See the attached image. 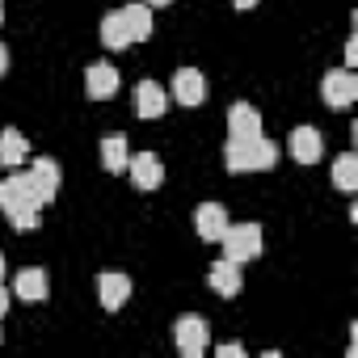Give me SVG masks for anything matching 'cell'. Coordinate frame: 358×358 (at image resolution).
Returning a JSON list of instances; mask_svg holds the SVG:
<instances>
[{
	"label": "cell",
	"instance_id": "1",
	"mask_svg": "<svg viewBox=\"0 0 358 358\" xmlns=\"http://www.w3.org/2000/svg\"><path fill=\"white\" fill-rule=\"evenodd\" d=\"M43 207H47V203L38 199V190H34V182H30L26 173L9 177V182H0V211L9 215V224H13L17 232H34Z\"/></svg>",
	"mask_w": 358,
	"mask_h": 358
},
{
	"label": "cell",
	"instance_id": "2",
	"mask_svg": "<svg viewBox=\"0 0 358 358\" xmlns=\"http://www.w3.org/2000/svg\"><path fill=\"white\" fill-rule=\"evenodd\" d=\"M224 164L228 173H257V169H274L278 164V143L257 135V139H228L224 148Z\"/></svg>",
	"mask_w": 358,
	"mask_h": 358
},
{
	"label": "cell",
	"instance_id": "3",
	"mask_svg": "<svg viewBox=\"0 0 358 358\" xmlns=\"http://www.w3.org/2000/svg\"><path fill=\"white\" fill-rule=\"evenodd\" d=\"M224 241V253L232 262H253L262 257V228L257 224H228V232L220 236Z\"/></svg>",
	"mask_w": 358,
	"mask_h": 358
},
{
	"label": "cell",
	"instance_id": "4",
	"mask_svg": "<svg viewBox=\"0 0 358 358\" xmlns=\"http://www.w3.org/2000/svg\"><path fill=\"white\" fill-rule=\"evenodd\" d=\"M320 97H324V106H333V110L354 106V101H358V76H354V68L324 72V80H320Z\"/></svg>",
	"mask_w": 358,
	"mask_h": 358
},
{
	"label": "cell",
	"instance_id": "5",
	"mask_svg": "<svg viewBox=\"0 0 358 358\" xmlns=\"http://www.w3.org/2000/svg\"><path fill=\"white\" fill-rule=\"evenodd\" d=\"M173 341H177V350H182L186 358H199V354H207V320L203 316H182L173 324Z\"/></svg>",
	"mask_w": 358,
	"mask_h": 358
},
{
	"label": "cell",
	"instance_id": "6",
	"mask_svg": "<svg viewBox=\"0 0 358 358\" xmlns=\"http://www.w3.org/2000/svg\"><path fill=\"white\" fill-rule=\"evenodd\" d=\"M127 173H131L135 190H143V194L160 190V182H164V164H160V156H152V152L131 156V160H127Z\"/></svg>",
	"mask_w": 358,
	"mask_h": 358
},
{
	"label": "cell",
	"instance_id": "7",
	"mask_svg": "<svg viewBox=\"0 0 358 358\" xmlns=\"http://www.w3.org/2000/svg\"><path fill=\"white\" fill-rule=\"evenodd\" d=\"M169 89H173V101H182V106H203L207 101V80H203L199 68H177Z\"/></svg>",
	"mask_w": 358,
	"mask_h": 358
},
{
	"label": "cell",
	"instance_id": "8",
	"mask_svg": "<svg viewBox=\"0 0 358 358\" xmlns=\"http://www.w3.org/2000/svg\"><path fill=\"white\" fill-rule=\"evenodd\" d=\"M207 282H211V291H215V295H224V299L241 295V287H245V278H241V262L220 257V262L207 270Z\"/></svg>",
	"mask_w": 358,
	"mask_h": 358
},
{
	"label": "cell",
	"instance_id": "9",
	"mask_svg": "<svg viewBox=\"0 0 358 358\" xmlns=\"http://www.w3.org/2000/svg\"><path fill=\"white\" fill-rule=\"evenodd\" d=\"M30 182H34V190H38V199L43 203H51L55 194H59V186H64V173H59V164L55 160H47V156H38L34 164H30Z\"/></svg>",
	"mask_w": 358,
	"mask_h": 358
},
{
	"label": "cell",
	"instance_id": "10",
	"mask_svg": "<svg viewBox=\"0 0 358 358\" xmlns=\"http://www.w3.org/2000/svg\"><path fill=\"white\" fill-rule=\"evenodd\" d=\"M262 135V114L249 101H236L228 110V139H257Z\"/></svg>",
	"mask_w": 358,
	"mask_h": 358
},
{
	"label": "cell",
	"instance_id": "11",
	"mask_svg": "<svg viewBox=\"0 0 358 358\" xmlns=\"http://www.w3.org/2000/svg\"><path fill=\"white\" fill-rule=\"evenodd\" d=\"M85 93H89L93 101H110V97L118 93V72H114L110 64H89V72H85Z\"/></svg>",
	"mask_w": 358,
	"mask_h": 358
},
{
	"label": "cell",
	"instance_id": "12",
	"mask_svg": "<svg viewBox=\"0 0 358 358\" xmlns=\"http://www.w3.org/2000/svg\"><path fill=\"white\" fill-rule=\"evenodd\" d=\"M164 110H169V93L156 80H139L135 85V114L139 118H160Z\"/></svg>",
	"mask_w": 358,
	"mask_h": 358
},
{
	"label": "cell",
	"instance_id": "13",
	"mask_svg": "<svg viewBox=\"0 0 358 358\" xmlns=\"http://www.w3.org/2000/svg\"><path fill=\"white\" fill-rule=\"evenodd\" d=\"M291 156H295L299 164H316V160L324 156L320 131H316V127H295V131H291Z\"/></svg>",
	"mask_w": 358,
	"mask_h": 358
},
{
	"label": "cell",
	"instance_id": "14",
	"mask_svg": "<svg viewBox=\"0 0 358 358\" xmlns=\"http://www.w3.org/2000/svg\"><path fill=\"white\" fill-rule=\"evenodd\" d=\"M97 299H101L106 312H118V308L131 299V278H127V274H114V270L101 274V278H97Z\"/></svg>",
	"mask_w": 358,
	"mask_h": 358
},
{
	"label": "cell",
	"instance_id": "15",
	"mask_svg": "<svg viewBox=\"0 0 358 358\" xmlns=\"http://www.w3.org/2000/svg\"><path fill=\"white\" fill-rule=\"evenodd\" d=\"M194 228H199L203 241H220V236L228 232V211H224L220 203H203V207L194 211Z\"/></svg>",
	"mask_w": 358,
	"mask_h": 358
},
{
	"label": "cell",
	"instance_id": "16",
	"mask_svg": "<svg viewBox=\"0 0 358 358\" xmlns=\"http://www.w3.org/2000/svg\"><path fill=\"white\" fill-rule=\"evenodd\" d=\"M122 22L131 30V43H148L152 38V5H122Z\"/></svg>",
	"mask_w": 358,
	"mask_h": 358
},
{
	"label": "cell",
	"instance_id": "17",
	"mask_svg": "<svg viewBox=\"0 0 358 358\" xmlns=\"http://www.w3.org/2000/svg\"><path fill=\"white\" fill-rule=\"evenodd\" d=\"M30 156V139L22 135V131H0V164H9V169H17L22 160Z\"/></svg>",
	"mask_w": 358,
	"mask_h": 358
},
{
	"label": "cell",
	"instance_id": "18",
	"mask_svg": "<svg viewBox=\"0 0 358 358\" xmlns=\"http://www.w3.org/2000/svg\"><path fill=\"white\" fill-rule=\"evenodd\" d=\"M101 43H106L110 51H127V47H131V30H127V22H122V9H114V13L101 17Z\"/></svg>",
	"mask_w": 358,
	"mask_h": 358
},
{
	"label": "cell",
	"instance_id": "19",
	"mask_svg": "<svg viewBox=\"0 0 358 358\" xmlns=\"http://www.w3.org/2000/svg\"><path fill=\"white\" fill-rule=\"evenodd\" d=\"M127 160H131L127 135H106V139H101V164H106V173H122Z\"/></svg>",
	"mask_w": 358,
	"mask_h": 358
},
{
	"label": "cell",
	"instance_id": "20",
	"mask_svg": "<svg viewBox=\"0 0 358 358\" xmlns=\"http://www.w3.org/2000/svg\"><path fill=\"white\" fill-rule=\"evenodd\" d=\"M13 291H17L26 303H38V299H47V274H43V270H17Z\"/></svg>",
	"mask_w": 358,
	"mask_h": 358
},
{
	"label": "cell",
	"instance_id": "21",
	"mask_svg": "<svg viewBox=\"0 0 358 358\" xmlns=\"http://www.w3.org/2000/svg\"><path fill=\"white\" fill-rule=\"evenodd\" d=\"M333 182H337L341 194H354V190H358V156H354V152L337 156V164H333Z\"/></svg>",
	"mask_w": 358,
	"mask_h": 358
},
{
	"label": "cell",
	"instance_id": "22",
	"mask_svg": "<svg viewBox=\"0 0 358 358\" xmlns=\"http://www.w3.org/2000/svg\"><path fill=\"white\" fill-rule=\"evenodd\" d=\"M215 354H220V358H245V345H241V341H228V345H220Z\"/></svg>",
	"mask_w": 358,
	"mask_h": 358
},
{
	"label": "cell",
	"instance_id": "23",
	"mask_svg": "<svg viewBox=\"0 0 358 358\" xmlns=\"http://www.w3.org/2000/svg\"><path fill=\"white\" fill-rule=\"evenodd\" d=\"M354 64H358V38L345 43V68H354Z\"/></svg>",
	"mask_w": 358,
	"mask_h": 358
},
{
	"label": "cell",
	"instance_id": "24",
	"mask_svg": "<svg viewBox=\"0 0 358 358\" xmlns=\"http://www.w3.org/2000/svg\"><path fill=\"white\" fill-rule=\"evenodd\" d=\"M5 72H9V47L0 43V76H5Z\"/></svg>",
	"mask_w": 358,
	"mask_h": 358
},
{
	"label": "cell",
	"instance_id": "25",
	"mask_svg": "<svg viewBox=\"0 0 358 358\" xmlns=\"http://www.w3.org/2000/svg\"><path fill=\"white\" fill-rule=\"evenodd\" d=\"M5 312H9V291L0 287V316H5Z\"/></svg>",
	"mask_w": 358,
	"mask_h": 358
},
{
	"label": "cell",
	"instance_id": "26",
	"mask_svg": "<svg viewBox=\"0 0 358 358\" xmlns=\"http://www.w3.org/2000/svg\"><path fill=\"white\" fill-rule=\"evenodd\" d=\"M232 5H236V9H253V5H257V0H232Z\"/></svg>",
	"mask_w": 358,
	"mask_h": 358
},
{
	"label": "cell",
	"instance_id": "27",
	"mask_svg": "<svg viewBox=\"0 0 358 358\" xmlns=\"http://www.w3.org/2000/svg\"><path fill=\"white\" fill-rule=\"evenodd\" d=\"M143 5H173V0H143Z\"/></svg>",
	"mask_w": 358,
	"mask_h": 358
},
{
	"label": "cell",
	"instance_id": "28",
	"mask_svg": "<svg viewBox=\"0 0 358 358\" xmlns=\"http://www.w3.org/2000/svg\"><path fill=\"white\" fill-rule=\"evenodd\" d=\"M0 26H5V0H0Z\"/></svg>",
	"mask_w": 358,
	"mask_h": 358
},
{
	"label": "cell",
	"instance_id": "29",
	"mask_svg": "<svg viewBox=\"0 0 358 358\" xmlns=\"http://www.w3.org/2000/svg\"><path fill=\"white\" fill-rule=\"evenodd\" d=\"M0 278H5V253H0Z\"/></svg>",
	"mask_w": 358,
	"mask_h": 358
}]
</instances>
